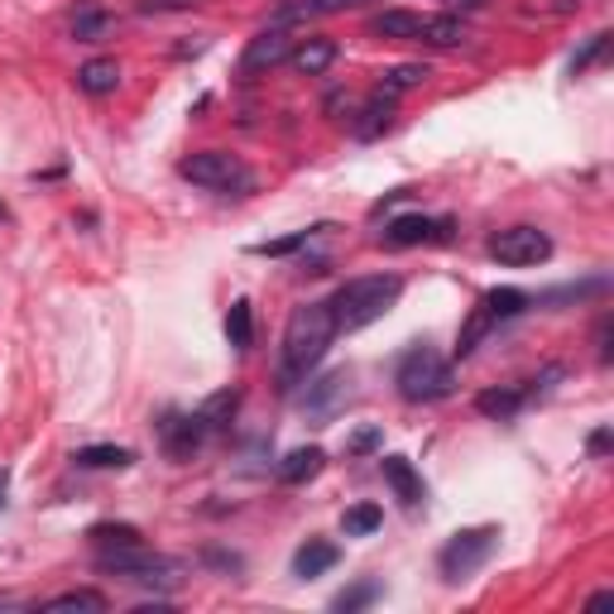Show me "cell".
<instances>
[{"label": "cell", "instance_id": "5", "mask_svg": "<svg viewBox=\"0 0 614 614\" xmlns=\"http://www.w3.org/2000/svg\"><path fill=\"white\" fill-rule=\"evenodd\" d=\"M178 173H183L188 183L212 188V192H231V188L245 192V188H250V168L240 164L236 154H221V149H197V154H188V159L178 164Z\"/></svg>", "mask_w": 614, "mask_h": 614}, {"label": "cell", "instance_id": "30", "mask_svg": "<svg viewBox=\"0 0 614 614\" xmlns=\"http://www.w3.org/2000/svg\"><path fill=\"white\" fill-rule=\"evenodd\" d=\"M92 543H96V547L140 543V528H135V523H96V528H92Z\"/></svg>", "mask_w": 614, "mask_h": 614}, {"label": "cell", "instance_id": "9", "mask_svg": "<svg viewBox=\"0 0 614 614\" xmlns=\"http://www.w3.org/2000/svg\"><path fill=\"white\" fill-rule=\"evenodd\" d=\"M452 236V221L447 216H423V212H413V216H399V221H389L384 226V240L389 245H437V240H447Z\"/></svg>", "mask_w": 614, "mask_h": 614}, {"label": "cell", "instance_id": "24", "mask_svg": "<svg viewBox=\"0 0 614 614\" xmlns=\"http://www.w3.org/2000/svg\"><path fill=\"white\" fill-rule=\"evenodd\" d=\"M380 523H384L380 504H356V509H346V514H341V528H346V538H365V533H375Z\"/></svg>", "mask_w": 614, "mask_h": 614}, {"label": "cell", "instance_id": "4", "mask_svg": "<svg viewBox=\"0 0 614 614\" xmlns=\"http://www.w3.org/2000/svg\"><path fill=\"white\" fill-rule=\"evenodd\" d=\"M96 567L111 571V576H125L135 586H173L178 581V567L159 552H149L144 543H116V547H101L96 552Z\"/></svg>", "mask_w": 614, "mask_h": 614}, {"label": "cell", "instance_id": "7", "mask_svg": "<svg viewBox=\"0 0 614 614\" xmlns=\"http://www.w3.org/2000/svg\"><path fill=\"white\" fill-rule=\"evenodd\" d=\"M495 538H499L495 528H461L437 557L442 576H447V581H461V576H471L475 567H485V557L495 552Z\"/></svg>", "mask_w": 614, "mask_h": 614}, {"label": "cell", "instance_id": "8", "mask_svg": "<svg viewBox=\"0 0 614 614\" xmlns=\"http://www.w3.org/2000/svg\"><path fill=\"white\" fill-rule=\"evenodd\" d=\"M288 53H293V34H288L284 24H269V29H260L255 39L245 44L236 77H240V82H255V77H264L269 68H279Z\"/></svg>", "mask_w": 614, "mask_h": 614}, {"label": "cell", "instance_id": "31", "mask_svg": "<svg viewBox=\"0 0 614 614\" xmlns=\"http://www.w3.org/2000/svg\"><path fill=\"white\" fill-rule=\"evenodd\" d=\"M380 595V586L375 581H360V586H351V591H341L332 600V610H341V614H351V610H360V605H370V600Z\"/></svg>", "mask_w": 614, "mask_h": 614}, {"label": "cell", "instance_id": "11", "mask_svg": "<svg viewBox=\"0 0 614 614\" xmlns=\"http://www.w3.org/2000/svg\"><path fill=\"white\" fill-rule=\"evenodd\" d=\"M336 53H341V48H336L332 39H303L293 53H288V63L303 72V77H322V72L336 63Z\"/></svg>", "mask_w": 614, "mask_h": 614}, {"label": "cell", "instance_id": "25", "mask_svg": "<svg viewBox=\"0 0 614 614\" xmlns=\"http://www.w3.org/2000/svg\"><path fill=\"white\" fill-rule=\"evenodd\" d=\"M226 336H231L236 351H250L255 322H250V303H245V298H240V303H231V312H226Z\"/></svg>", "mask_w": 614, "mask_h": 614}, {"label": "cell", "instance_id": "19", "mask_svg": "<svg viewBox=\"0 0 614 614\" xmlns=\"http://www.w3.org/2000/svg\"><path fill=\"white\" fill-rule=\"evenodd\" d=\"M360 116H365V120H360V125H356V135H360V140H375L380 130H389L394 96H389V92H375V96H370V101H365V111H360Z\"/></svg>", "mask_w": 614, "mask_h": 614}, {"label": "cell", "instance_id": "39", "mask_svg": "<svg viewBox=\"0 0 614 614\" xmlns=\"http://www.w3.org/2000/svg\"><path fill=\"white\" fill-rule=\"evenodd\" d=\"M576 5H581V0H576Z\"/></svg>", "mask_w": 614, "mask_h": 614}, {"label": "cell", "instance_id": "29", "mask_svg": "<svg viewBox=\"0 0 614 614\" xmlns=\"http://www.w3.org/2000/svg\"><path fill=\"white\" fill-rule=\"evenodd\" d=\"M490 327H495V317H490V312L485 308H475V317L471 322H466V327H461V341H456V356H471L475 351V346H480V336H485Z\"/></svg>", "mask_w": 614, "mask_h": 614}, {"label": "cell", "instance_id": "21", "mask_svg": "<svg viewBox=\"0 0 614 614\" xmlns=\"http://www.w3.org/2000/svg\"><path fill=\"white\" fill-rule=\"evenodd\" d=\"M360 5V0H298V5H284L274 24H288V20H317V15H341V10Z\"/></svg>", "mask_w": 614, "mask_h": 614}, {"label": "cell", "instance_id": "17", "mask_svg": "<svg viewBox=\"0 0 614 614\" xmlns=\"http://www.w3.org/2000/svg\"><path fill=\"white\" fill-rule=\"evenodd\" d=\"M202 437H207V428H202L197 413H192V418H168V423H164V442H168V452H173V456L197 452Z\"/></svg>", "mask_w": 614, "mask_h": 614}, {"label": "cell", "instance_id": "2", "mask_svg": "<svg viewBox=\"0 0 614 614\" xmlns=\"http://www.w3.org/2000/svg\"><path fill=\"white\" fill-rule=\"evenodd\" d=\"M332 336H336V322H332L327 303L298 308L293 317H288V327H284V380L293 384V380H303L312 365H322Z\"/></svg>", "mask_w": 614, "mask_h": 614}, {"label": "cell", "instance_id": "15", "mask_svg": "<svg viewBox=\"0 0 614 614\" xmlns=\"http://www.w3.org/2000/svg\"><path fill=\"white\" fill-rule=\"evenodd\" d=\"M418 39H423L428 48H456L466 39V20L461 15H423Z\"/></svg>", "mask_w": 614, "mask_h": 614}, {"label": "cell", "instance_id": "12", "mask_svg": "<svg viewBox=\"0 0 614 614\" xmlns=\"http://www.w3.org/2000/svg\"><path fill=\"white\" fill-rule=\"evenodd\" d=\"M77 87L87 96H111L120 87V63L116 58H92V63L77 68Z\"/></svg>", "mask_w": 614, "mask_h": 614}, {"label": "cell", "instance_id": "20", "mask_svg": "<svg viewBox=\"0 0 614 614\" xmlns=\"http://www.w3.org/2000/svg\"><path fill=\"white\" fill-rule=\"evenodd\" d=\"M236 408H240V389H221V394H212V399L197 408V418H202V428L207 432H216V428L231 423Z\"/></svg>", "mask_w": 614, "mask_h": 614}, {"label": "cell", "instance_id": "27", "mask_svg": "<svg viewBox=\"0 0 614 614\" xmlns=\"http://www.w3.org/2000/svg\"><path fill=\"white\" fill-rule=\"evenodd\" d=\"M44 610H48V614H63V610H87V614H101V610H106V600L96 595V591H63V595L44 600Z\"/></svg>", "mask_w": 614, "mask_h": 614}, {"label": "cell", "instance_id": "33", "mask_svg": "<svg viewBox=\"0 0 614 614\" xmlns=\"http://www.w3.org/2000/svg\"><path fill=\"white\" fill-rule=\"evenodd\" d=\"M605 48H610V34H595V39H591V44L581 48V53L571 58V72H586V68H591V63H595L600 53H605Z\"/></svg>", "mask_w": 614, "mask_h": 614}, {"label": "cell", "instance_id": "22", "mask_svg": "<svg viewBox=\"0 0 614 614\" xmlns=\"http://www.w3.org/2000/svg\"><path fill=\"white\" fill-rule=\"evenodd\" d=\"M428 77H432V72H428V63H399V68H389V72H384L380 92L399 96V92H413V87H423Z\"/></svg>", "mask_w": 614, "mask_h": 614}, {"label": "cell", "instance_id": "38", "mask_svg": "<svg viewBox=\"0 0 614 614\" xmlns=\"http://www.w3.org/2000/svg\"><path fill=\"white\" fill-rule=\"evenodd\" d=\"M5 490H10V471H0V504H5Z\"/></svg>", "mask_w": 614, "mask_h": 614}, {"label": "cell", "instance_id": "14", "mask_svg": "<svg viewBox=\"0 0 614 614\" xmlns=\"http://www.w3.org/2000/svg\"><path fill=\"white\" fill-rule=\"evenodd\" d=\"M322 466H327V452H322V447H298V452L284 456L279 480H284V485H303V480H312Z\"/></svg>", "mask_w": 614, "mask_h": 614}, {"label": "cell", "instance_id": "35", "mask_svg": "<svg viewBox=\"0 0 614 614\" xmlns=\"http://www.w3.org/2000/svg\"><path fill=\"white\" fill-rule=\"evenodd\" d=\"M370 447H380V432L375 428H365V432H356V437H351V452H370Z\"/></svg>", "mask_w": 614, "mask_h": 614}, {"label": "cell", "instance_id": "1", "mask_svg": "<svg viewBox=\"0 0 614 614\" xmlns=\"http://www.w3.org/2000/svg\"><path fill=\"white\" fill-rule=\"evenodd\" d=\"M399 293H404L399 274H360V279H346L327 303L336 332H360L370 322H380L384 312L399 303Z\"/></svg>", "mask_w": 614, "mask_h": 614}, {"label": "cell", "instance_id": "36", "mask_svg": "<svg viewBox=\"0 0 614 614\" xmlns=\"http://www.w3.org/2000/svg\"><path fill=\"white\" fill-rule=\"evenodd\" d=\"M591 452H610V432H595V437H591Z\"/></svg>", "mask_w": 614, "mask_h": 614}, {"label": "cell", "instance_id": "3", "mask_svg": "<svg viewBox=\"0 0 614 614\" xmlns=\"http://www.w3.org/2000/svg\"><path fill=\"white\" fill-rule=\"evenodd\" d=\"M399 394L408 404H432V399H447L452 394V365L442 360L432 346H413L404 360H399Z\"/></svg>", "mask_w": 614, "mask_h": 614}, {"label": "cell", "instance_id": "18", "mask_svg": "<svg viewBox=\"0 0 614 614\" xmlns=\"http://www.w3.org/2000/svg\"><path fill=\"white\" fill-rule=\"evenodd\" d=\"M336 543H308V547H298L293 552V576H322V571H332L336 567Z\"/></svg>", "mask_w": 614, "mask_h": 614}, {"label": "cell", "instance_id": "23", "mask_svg": "<svg viewBox=\"0 0 614 614\" xmlns=\"http://www.w3.org/2000/svg\"><path fill=\"white\" fill-rule=\"evenodd\" d=\"M72 461L87 466V471H120V466H130V452L125 447H82Z\"/></svg>", "mask_w": 614, "mask_h": 614}, {"label": "cell", "instance_id": "6", "mask_svg": "<svg viewBox=\"0 0 614 614\" xmlns=\"http://www.w3.org/2000/svg\"><path fill=\"white\" fill-rule=\"evenodd\" d=\"M552 255V236L538 226H509V231L490 236V260L509 264V269H533Z\"/></svg>", "mask_w": 614, "mask_h": 614}, {"label": "cell", "instance_id": "10", "mask_svg": "<svg viewBox=\"0 0 614 614\" xmlns=\"http://www.w3.org/2000/svg\"><path fill=\"white\" fill-rule=\"evenodd\" d=\"M380 471H384V480H389V490H394V499H399L404 509H418V504L428 499L423 475L413 471V461H408V456H384Z\"/></svg>", "mask_w": 614, "mask_h": 614}, {"label": "cell", "instance_id": "26", "mask_svg": "<svg viewBox=\"0 0 614 614\" xmlns=\"http://www.w3.org/2000/svg\"><path fill=\"white\" fill-rule=\"evenodd\" d=\"M523 308H528V293H519V288H495V293H485V312H490L495 322L519 317Z\"/></svg>", "mask_w": 614, "mask_h": 614}, {"label": "cell", "instance_id": "28", "mask_svg": "<svg viewBox=\"0 0 614 614\" xmlns=\"http://www.w3.org/2000/svg\"><path fill=\"white\" fill-rule=\"evenodd\" d=\"M106 29H111V15H101L96 5H82L77 15H72V34H77V39H87V44L101 39Z\"/></svg>", "mask_w": 614, "mask_h": 614}, {"label": "cell", "instance_id": "34", "mask_svg": "<svg viewBox=\"0 0 614 614\" xmlns=\"http://www.w3.org/2000/svg\"><path fill=\"white\" fill-rule=\"evenodd\" d=\"M192 5H202V0H140V15H178Z\"/></svg>", "mask_w": 614, "mask_h": 614}, {"label": "cell", "instance_id": "16", "mask_svg": "<svg viewBox=\"0 0 614 614\" xmlns=\"http://www.w3.org/2000/svg\"><path fill=\"white\" fill-rule=\"evenodd\" d=\"M418 29H423V15H413V10H384L370 20L375 39H418Z\"/></svg>", "mask_w": 614, "mask_h": 614}, {"label": "cell", "instance_id": "32", "mask_svg": "<svg viewBox=\"0 0 614 614\" xmlns=\"http://www.w3.org/2000/svg\"><path fill=\"white\" fill-rule=\"evenodd\" d=\"M303 245H308V231H298V236H288V240H264V245H255V255L279 260V255H293V250H303Z\"/></svg>", "mask_w": 614, "mask_h": 614}, {"label": "cell", "instance_id": "13", "mask_svg": "<svg viewBox=\"0 0 614 614\" xmlns=\"http://www.w3.org/2000/svg\"><path fill=\"white\" fill-rule=\"evenodd\" d=\"M533 399V389H485V394H475V408L485 418H499V423H509L519 408Z\"/></svg>", "mask_w": 614, "mask_h": 614}, {"label": "cell", "instance_id": "37", "mask_svg": "<svg viewBox=\"0 0 614 614\" xmlns=\"http://www.w3.org/2000/svg\"><path fill=\"white\" fill-rule=\"evenodd\" d=\"M485 0H456V10H480Z\"/></svg>", "mask_w": 614, "mask_h": 614}]
</instances>
